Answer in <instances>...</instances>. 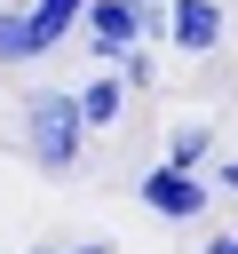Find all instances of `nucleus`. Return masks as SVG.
Returning <instances> with one entry per match:
<instances>
[{"instance_id":"f257e3e1","label":"nucleus","mask_w":238,"mask_h":254,"mask_svg":"<svg viewBox=\"0 0 238 254\" xmlns=\"http://www.w3.org/2000/svg\"><path fill=\"white\" fill-rule=\"evenodd\" d=\"M24 143H32V159H40L48 175H63V167L79 159V103H71V95H32Z\"/></svg>"},{"instance_id":"f03ea898","label":"nucleus","mask_w":238,"mask_h":254,"mask_svg":"<svg viewBox=\"0 0 238 254\" xmlns=\"http://www.w3.org/2000/svg\"><path fill=\"white\" fill-rule=\"evenodd\" d=\"M79 8H87V32H95V48H103V56L135 48V32H151V40H159V8H151V0H79Z\"/></svg>"},{"instance_id":"7ed1b4c3","label":"nucleus","mask_w":238,"mask_h":254,"mask_svg":"<svg viewBox=\"0 0 238 254\" xmlns=\"http://www.w3.org/2000/svg\"><path fill=\"white\" fill-rule=\"evenodd\" d=\"M143 206L167 214V222H190V214L206 206V190L190 183V167H151V175H143Z\"/></svg>"},{"instance_id":"20e7f679","label":"nucleus","mask_w":238,"mask_h":254,"mask_svg":"<svg viewBox=\"0 0 238 254\" xmlns=\"http://www.w3.org/2000/svg\"><path fill=\"white\" fill-rule=\"evenodd\" d=\"M175 40H182L190 56H206V48L222 40V8H214V0H175Z\"/></svg>"},{"instance_id":"39448f33","label":"nucleus","mask_w":238,"mask_h":254,"mask_svg":"<svg viewBox=\"0 0 238 254\" xmlns=\"http://www.w3.org/2000/svg\"><path fill=\"white\" fill-rule=\"evenodd\" d=\"M71 16H79V0H32V16H24V40H32V56H48V48L71 32Z\"/></svg>"},{"instance_id":"423d86ee","label":"nucleus","mask_w":238,"mask_h":254,"mask_svg":"<svg viewBox=\"0 0 238 254\" xmlns=\"http://www.w3.org/2000/svg\"><path fill=\"white\" fill-rule=\"evenodd\" d=\"M79 103V127H111V111H119V79H95L87 95H71Z\"/></svg>"},{"instance_id":"0eeeda50","label":"nucleus","mask_w":238,"mask_h":254,"mask_svg":"<svg viewBox=\"0 0 238 254\" xmlns=\"http://www.w3.org/2000/svg\"><path fill=\"white\" fill-rule=\"evenodd\" d=\"M0 56H8V64H24V56H32V40H24V16H0Z\"/></svg>"},{"instance_id":"6e6552de","label":"nucleus","mask_w":238,"mask_h":254,"mask_svg":"<svg viewBox=\"0 0 238 254\" xmlns=\"http://www.w3.org/2000/svg\"><path fill=\"white\" fill-rule=\"evenodd\" d=\"M198 159H206V127H182L175 135V167H198Z\"/></svg>"},{"instance_id":"1a4fd4ad","label":"nucleus","mask_w":238,"mask_h":254,"mask_svg":"<svg viewBox=\"0 0 238 254\" xmlns=\"http://www.w3.org/2000/svg\"><path fill=\"white\" fill-rule=\"evenodd\" d=\"M206 254H238V238H214V246H206Z\"/></svg>"},{"instance_id":"9d476101","label":"nucleus","mask_w":238,"mask_h":254,"mask_svg":"<svg viewBox=\"0 0 238 254\" xmlns=\"http://www.w3.org/2000/svg\"><path fill=\"white\" fill-rule=\"evenodd\" d=\"M222 183H230V190H238V167H222Z\"/></svg>"},{"instance_id":"9b49d317","label":"nucleus","mask_w":238,"mask_h":254,"mask_svg":"<svg viewBox=\"0 0 238 254\" xmlns=\"http://www.w3.org/2000/svg\"><path fill=\"white\" fill-rule=\"evenodd\" d=\"M79 254H111V246H79Z\"/></svg>"}]
</instances>
